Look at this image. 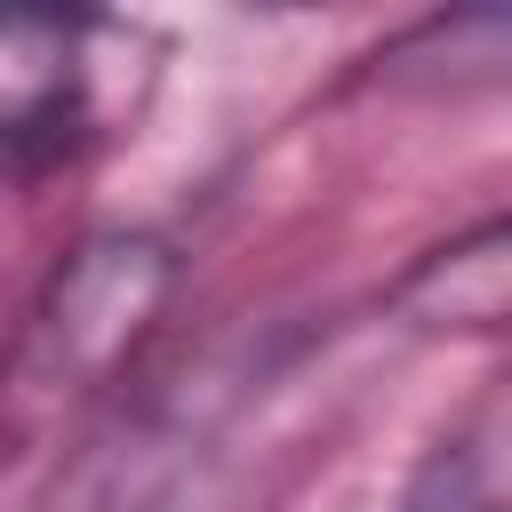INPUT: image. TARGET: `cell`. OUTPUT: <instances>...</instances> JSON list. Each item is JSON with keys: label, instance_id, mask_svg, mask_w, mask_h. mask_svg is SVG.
Masks as SVG:
<instances>
[{"label": "cell", "instance_id": "cell-2", "mask_svg": "<svg viewBox=\"0 0 512 512\" xmlns=\"http://www.w3.org/2000/svg\"><path fill=\"white\" fill-rule=\"evenodd\" d=\"M96 40H112V24H88V16H24L8 24V160H16V184H40L48 168L80 160L96 144Z\"/></svg>", "mask_w": 512, "mask_h": 512}, {"label": "cell", "instance_id": "cell-3", "mask_svg": "<svg viewBox=\"0 0 512 512\" xmlns=\"http://www.w3.org/2000/svg\"><path fill=\"white\" fill-rule=\"evenodd\" d=\"M392 320L424 328V336H480V328H512V208L448 232L440 248H424L400 280H392Z\"/></svg>", "mask_w": 512, "mask_h": 512}, {"label": "cell", "instance_id": "cell-1", "mask_svg": "<svg viewBox=\"0 0 512 512\" xmlns=\"http://www.w3.org/2000/svg\"><path fill=\"white\" fill-rule=\"evenodd\" d=\"M168 288H176V248L160 232H96V240H80L48 272V288H40L32 320H24L16 392L40 400V392L104 384L144 344V328L160 320Z\"/></svg>", "mask_w": 512, "mask_h": 512}]
</instances>
